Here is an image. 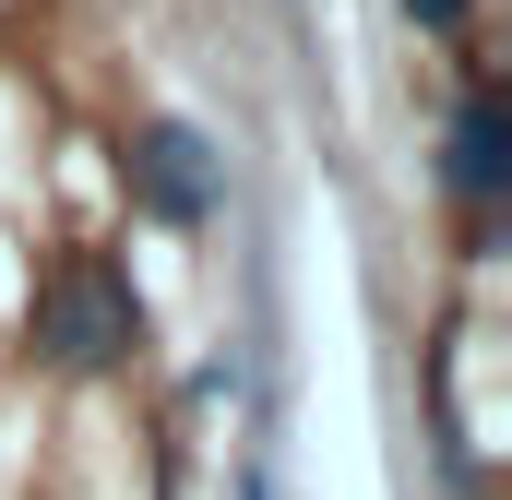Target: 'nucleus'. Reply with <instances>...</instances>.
<instances>
[{
  "label": "nucleus",
  "mask_w": 512,
  "mask_h": 500,
  "mask_svg": "<svg viewBox=\"0 0 512 500\" xmlns=\"http://www.w3.org/2000/svg\"><path fill=\"white\" fill-rule=\"evenodd\" d=\"M36 346L60 370H120L143 346V286H131L108 250H60L48 286H36Z\"/></svg>",
  "instance_id": "obj_1"
},
{
  "label": "nucleus",
  "mask_w": 512,
  "mask_h": 500,
  "mask_svg": "<svg viewBox=\"0 0 512 500\" xmlns=\"http://www.w3.org/2000/svg\"><path fill=\"white\" fill-rule=\"evenodd\" d=\"M131 191L167 215V227H215V143L191 120H143V143H131Z\"/></svg>",
  "instance_id": "obj_2"
},
{
  "label": "nucleus",
  "mask_w": 512,
  "mask_h": 500,
  "mask_svg": "<svg viewBox=\"0 0 512 500\" xmlns=\"http://www.w3.org/2000/svg\"><path fill=\"white\" fill-rule=\"evenodd\" d=\"M441 179H453L477 215L512 191V131H501V96H489V84H465V108H453V143H441Z\"/></svg>",
  "instance_id": "obj_3"
},
{
  "label": "nucleus",
  "mask_w": 512,
  "mask_h": 500,
  "mask_svg": "<svg viewBox=\"0 0 512 500\" xmlns=\"http://www.w3.org/2000/svg\"><path fill=\"white\" fill-rule=\"evenodd\" d=\"M405 12H417L429 36H465V0H405Z\"/></svg>",
  "instance_id": "obj_4"
}]
</instances>
